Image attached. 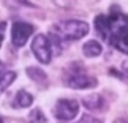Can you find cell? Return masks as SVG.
<instances>
[{
	"label": "cell",
	"mask_w": 128,
	"mask_h": 123,
	"mask_svg": "<svg viewBox=\"0 0 128 123\" xmlns=\"http://www.w3.org/2000/svg\"><path fill=\"white\" fill-rule=\"evenodd\" d=\"M94 24L102 40L128 54V15H124L118 7H112L108 16H96Z\"/></svg>",
	"instance_id": "1"
},
{
	"label": "cell",
	"mask_w": 128,
	"mask_h": 123,
	"mask_svg": "<svg viewBox=\"0 0 128 123\" xmlns=\"http://www.w3.org/2000/svg\"><path fill=\"white\" fill-rule=\"evenodd\" d=\"M16 103L18 107H29L33 103V97L25 90H20L16 95Z\"/></svg>",
	"instance_id": "10"
},
{
	"label": "cell",
	"mask_w": 128,
	"mask_h": 123,
	"mask_svg": "<svg viewBox=\"0 0 128 123\" xmlns=\"http://www.w3.org/2000/svg\"><path fill=\"white\" fill-rule=\"evenodd\" d=\"M7 28V23L6 21H2L0 23V46H2V42L4 40V31Z\"/></svg>",
	"instance_id": "14"
},
{
	"label": "cell",
	"mask_w": 128,
	"mask_h": 123,
	"mask_svg": "<svg viewBox=\"0 0 128 123\" xmlns=\"http://www.w3.org/2000/svg\"><path fill=\"white\" fill-rule=\"evenodd\" d=\"M0 123H3V119H2V116H0Z\"/></svg>",
	"instance_id": "17"
},
{
	"label": "cell",
	"mask_w": 128,
	"mask_h": 123,
	"mask_svg": "<svg viewBox=\"0 0 128 123\" xmlns=\"http://www.w3.org/2000/svg\"><path fill=\"white\" fill-rule=\"evenodd\" d=\"M46 118L41 112L40 108H34L30 114H29V123H45Z\"/></svg>",
	"instance_id": "12"
},
{
	"label": "cell",
	"mask_w": 128,
	"mask_h": 123,
	"mask_svg": "<svg viewBox=\"0 0 128 123\" xmlns=\"http://www.w3.org/2000/svg\"><path fill=\"white\" fill-rule=\"evenodd\" d=\"M33 33V25L25 21H15L12 25V44L15 46H24Z\"/></svg>",
	"instance_id": "6"
},
{
	"label": "cell",
	"mask_w": 128,
	"mask_h": 123,
	"mask_svg": "<svg viewBox=\"0 0 128 123\" xmlns=\"http://www.w3.org/2000/svg\"><path fill=\"white\" fill-rule=\"evenodd\" d=\"M26 73L33 81H36L37 83H44L46 81V74L42 72L40 68H28Z\"/></svg>",
	"instance_id": "11"
},
{
	"label": "cell",
	"mask_w": 128,
	"mask_h": 123,
	"mask_svg": "<svg viewBox=\"0 0 128 123\" xmlns=\"http://www.w3.org/2000/svg\"><path fill=\"white\" fill-rule=\"evenodd\" d=\"M16 79L15 72H3L0 73V93H3L6 89Z\"/></svg>",
	"instance_id": "9"
},
{
	"label": "cell",
	"mask_w": 128,
	"mask_h": 123,
	"mask_svg": "<svg viewBox=\"0 0 128 123\" xmlns=\"http://www.w3.org/2000/svg\"><path fill=\"white\" fill-rule=\"evenodd\" d=\"M115 123H127V122H126V120H123V119H118Z\"/></svg>",
	"instance_id": "16"
},
{
	"label": "cell",
	"mask_w": 128,
	"mask_h": 123,
	"mask_svg": "<svg viewBox=\"0 0 128 123\" xmlns=\"http://www.w3.org/2000/svg\"><path fill=\"white\" fill-rule=\"evenodd\" d=\"M79 123H102L100 120H98L94 116H90V115H83L82 118H80Z\"/></svg>",
	"instance_id": "13"
},
{
	"label": "cell",
	"mask_w": 128,
	"mask_h": 123,
	"mask_svg": "<svg viewBox=\"0 0 128 123\" xmlns=\"http://www.w3.org/2000/svg\"><path fill=\"white\" fill-rule=\"evenodd\" d=\"M56 35L61 41H74L84 37L88 33V24L82 20H64L54 24L53 27Z\"/></svg>",
	"instance_id": "2"
},
{
	"label": "cell",
	"mask_w": 128,
	"mask_h": 123,
	"mask_svg": "<svg viewBox=\"0 0 128 123\" xmlns=\"http://www.w3.org/2000/svg\"><path fill=\"white\" fill-rule=\"evenodd\" d=\"M79 111L78 102L74 99H60L54 108V115L60 120H73Z\"/></svg>",
	"instance_id": "4"
},
{
	"label": "cell",
	"mask_w": 128,
	"mask_h": 123,
	"mask_svg": "<svg viewBox=\"0 0 128 123\" xmlns=\"http://www.w3.org/2000/svg\"><path fill=\"white\" fill-rule=\"evenodd\" d=\"M82 103L84 107L91 111H100L104 108V105H106L103 97L99 95V94H90V95L84 97L82 99Z\"/></svg>",
	"instance_id": "7"
},
{
	"label": "cell",
	"mask_w": 128,
	"mask_h": 123,
	"mask_svg": "<svg viewBox=\"0 0 128 123\" xmlns=\"http://www.w3.org/2000/svg\"><path fill=\"white\" fill-rule=\"evenodd\" d=\"M4 69H6V66H4L2 62H0V73H3V72H4Z\"/></svg>",
	"instance_id": "15"
},
{
	"label": "cell",
	"mask_w": 128,
	"mask_h": 123,
	"mask_svg": "<svg viewBox=\"0 0 128 123\" xmlns=\"http://www.w3.org/2000/svg\"><path fill=\"white\" fill-rule=\"evenodd\" d=\"M32 50L36 58L42 64H49L52 58V45L48 37L44 35H37L32 41Z\"/></svg>",
	"instance_id": "5"
},
{
	"label": "cell",
	"mask_w": 128,
	"mask_h": 123,
	"mask_svg": "<svg viewBox=\"0 0 128 123\" xmlns=\"http://www.w3.org/2000/svg\"><path fill=\"white\" fill-rule=\"evenodd\" d=\"M83 53L86 57H98L102 53V45L95 40H90L83 45Z\"/></svg>",
	"instance_id": "8"
},
{
	"label": "cell",
	"mask_w": 128,
	"mask_h": 123,
	"mask_svg": "<svg viewBox=\"0 0 128 123\" xmlns=\"http://www.w3.org/2000/svg\"><path fill=\"white\" fill-rule=\"evenodd\" d=\"M64 81L69 87L79 89V90L92 89L98 85V81L91 75H88L79 62H72V65L65 72Z\"/></svg>",
	"instance_id": "3"
}]
</instances>
